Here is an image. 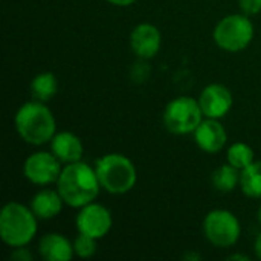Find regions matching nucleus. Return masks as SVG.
Wrapping results in <instances>:
<instances>
[{
    "label": "nucleus",
    "instance_id": "obj_1",
    "mask_svg": "<svg viewBox=\"0 0 261 261\" xmlns=\"http://www.w3.org/2000/svg\"><path fill=\"white\" fill-rule=\"evenodd\" d=\"M57 190L67 206L80 210L87 203L95 202L99 194L101 184L98 180L95 167L78 161L64 164L57 180Z\"/></svg>",
    "mask_w": 261,
    "mask_h": 261
},
{
    "label": "nucleus",
    "instance_id": "obj_2",
    "mask_svg": "<svg viewBox=\"0 0 261 261\" xmlns=\"http://www.w3.org/2000/svg\"><path fill=\"white\" fill-rule=\"evenodd\" d=\"M18 136L29 145H44L57 133V121L46 102L32 99L18 107L14 116Z\"/></svg>",
    "mask_w": 261,
    "mask_h": 261
},
{
    "label": "nucleus",
    "instance_id": "obj_3",
    "mask_svg": "<svg viewBox=\"0 0 261 261\" xmlns=\"http://www.w3.org/2000/svg\"><path fill=\"white\" fill-rule=\"evenodd\" d=\"M38 217L31 206L18 202H9L0 213V239L9 248L28 246L38 229Z\"/></svg>",
    "mask_w": 261,
    "mask_h": 261
},
{
    "label": "nucleus",
    "instance_id": "obj_4",
    "mask_svg": "<svg viewBox=\"0 0 261 261\" xmlns=\"http://www.w3.org/2000/svg\"><path fill=\"white\" fill-rule=\"evenodd\" d=\"M95 171L101 188L110 194H125L132 191L138 182L135 164L119 153H109L96 159Z\"/></svg>",
    "mask_w": 261,
    "mask_h": 261
},
{
    "label": "nucleus",
    "instance_id": "obj_5",
    "mask_svg": "<svg viewBox=\"0 0 261 261\" xmlns=\"http://www.w3.org/2000/svg\"><path fill=\"white\" fill-rule=\"evenodd\" d=\"M254 23L246 14H229L223 17L214 28V43L226 52L245 50L254 40Z\"/></svg>",
    "mask_w": 261,
    "mask_h": 261
},
{
    "label": "nucleus",
    "instance_id": "obj_6",
    "mask_svg": "<svg viewBox=\"0 0 261 261\" xmlns=\"http://www.w3.org/2000/svg\"><path fill=\"white\" fill-rule=\"evenodd\" d=\"M199 99L193 96H177L164 110V125L173 135H191L203 121Z\"/></svg>",
    "mask_w": 261,
    "mask_h": 261
},
{
    "label": "nucleus",
    "instance_id": "obj_7",
    "mask_svg": "<svg viewBox=\"0 0 261 261\" xmlns=\"http://www.w3.org/2000/svg\"><path fill=\"white\" fill-rule=\"evenodd\" d=\"M202 229L205 239L216 248H232L242 236V225L236 214L222 208L205 216Z\"/></svg>",
    "mask_w": 261,
    "mask_h": 261
},
{
    "label": "nucleus",
    "instance_id": "obj_8",
    "mask_svg": "<svg viewBox=\"0 0 261 261\" xmlns=\"http://www.w3.org/2000/svg\"><path fill=\"white\" fill-rule=\"evenodd\" d=\"M61 161L52 151H35L23 164V176L31 184L46 187L57 184L61 174Z\"/></svg>",
    "mask_w": 261,
    "mask_h": 261
},
{
    "label": "nucleus",
    "instance_id": "obj_9",
    "mask_svg": "<svg viewBox=\"0 0 261 261\" xmlns=\"http://www.w3.org/2000/svg\"><path fill=\"white\" fill-rule=\"evenodd\" d=\"M75 223L80 234H86L99 240L110 232L113 226V217L107 206L90 202L86 206L80 208Z\"/></svg>",
    "mask_w": 261,
    "mask_h": 261
},
{
    "label": "nucleus",
    "instance_id": "obj_10",
    "mask_svg": "<svg viewBox=\"0 0 261 261\" xmlns=\"http://www.w3.org/2000/svg\"><path fill=\"white\" fill-rule=\"evenodd\" d=\"M199 104L205 118L222 119L231 112L234 106V98L226 86L213 83L203 87V90L200 92Z\"/></svg>",
    "mask_w": 261,
    "mask_h": 261
},
{
    "label": "nucleus",
    "instance_id": "obj_11",
    "mask_svg": "<svg viewBox=\"0 0 261 261\" xmlns=\"http://www.w3.org/2000/svg\"><path fill=\"white\" fill-rule=\"evenodd\" d=\"M130 49L141 60L156 57L162 46V34L158 26L151 23H139L130 32Z\"/></svg>",
    "mask_w": 261,
    "mask_h": 261
},
{
    "label": "nucleus",
    "instance_id": "obj_12",
    "mask_svg": "<svg viewBox=\"0 0 261 261\" xmlns=\"http://www.w3.org/2000/svg\"><path fill=\"white\" fill-rule=\"evenodd\" d=\"M193 136L197 147L208 154L219 153L226 145L228 141V133L223 124L220 122V119H213V118L203 119L200 125L196 128V132L193 133Z\"/></svg>",
    "mask_w": 261,
    "mask_h": 261
},
{
    "label": "nucleus",
    "instance_id": "obj_13",
    "mask_svg": "<svg viewBox=\"0 0 261 261\" xmlns=\"http://www.w3.org/2000/svg\"><path fill=\"white\" fill-rule=\"evenodd\" d=\"M38 254L46 261H70L75 251L73 243L63 234L49 232L38 242Z\"/></svg>",
    "mask_w": 261,
    "mask_h": 261
},
{
    "label": "nucleus",
    "instance_id": "obj_14",
    "mask_svg": "<svg viewBox=\"0 0 261 261\" xmlns=\"http://www.w3.org/2000/svg\"><path fill=\"white\" fill-rule=\"evenodd\" d=\"M50 151L63 162V164H72L83 159L84 154V145L81 139L72 133V132H60L55 133L52 138Z\"/></svg>",
    "mask_w": 261,
    "mask_h": 261
},
{
    "label": "nucleus",
    "instance_id": "obj_15",
    "mask_svg": "<svg viewBox=\"0 0 261 261\" xmlns=\"http://www.w3.org/2000/svg\"><path fill=\"white\" fill-rule=\"evenodd\" d=\"M63 205L66 203L61 194L58 193V190L44 188V190H40L37 194H34L29 206L40 220H50L61 213Z\"/></svg>",
    "mask_w": 261,
    "mask_h": 261
},
{
    "label": "nucleus",
    "instance_id": "obj_16",
    "mask_svg": "<svg viewBox=\"0 0 261 261\" xmlns=\"http://www.w3.org/2000/svg\"><path fill=\"white\" fill-rule=\"evenodd\" d=\"M29 89L32 99L49 102L58 92V80L52 72H41L32 78Z\"/></svg>",
    "mask_w": 261,
    "mask_h": 261
},
{
    "label": "nucleus",
    "instance_id": "obj_17",
    "mask_svg": "<svg viewBox=\"0 0 261 261\" xmlns=\"http://www.w3.org/2000/svg\"><path fill=\"white\" fill-rule=\"evenodd\" d=\"M240 174L242 171L231 164H223L214 170L211 176V184L219 193H231L237 187H240Z\"/></svg>",
    "mask_w": 261,
    "mask_h": 261
},
{
    "label": "nucleus",
    "instance_id": "obj_18",
    "mask_svg": "<svg viewBox=\"0 0 261 261\" xmlns=\"http://www.w3.org/2000/svg\"><path fill=\"white\" fill-rule=\"evenodd\" d=\"M240 190L251 199H261V161H254L242 170Z\"/></svg>",
    "mask_w": 261,
    "mask_h": 261
},
{
    "label": "nucleus",
    "instance_id": "obj_19",
    "mask_svg": "<svg viewBox=\"0 0 261 261\" xmlns=\"http://www.w3.org/2000/svg\"><path fill=\"white\" fill-rule=\"evenodd\" d=\"M255 161V153L251 145L245 142H234L229 145L226 151V162L239 168L240 171L245 170L248 165H251Z\"/></svg>",
    "mask_w": 261,
    "mask_h": 261
},
{
    "label": "nucleus",
    "instance_id": "obj_20",
    "mask_svg": "<svg viewBox=\"0 0 261 261\" xmlns=\"http://www.w3.org/2000/svg\"><path fill=\"white\" fill-rule=\"evenodd\" d=\"M73 251H75V255L80 258H92L98 251L96 239L78 232L76 239L73 240Z\"/></svg>",
    "mask_w": 261,
    "mask_h": 261
},
{
    "label": "nucleus",
    "instance_id": "obj_21",
    "mask_svg": "<svg viewBox=\"0 0 261 261\" xmlns=\"http://www.w3.org/2000/svg\"><path fill=\"white\" fill-rule=\"evenodd\" d=\"M239 6L246 15H257L261 12V0H239Z\"/></svg>",
    "mask_w": 261,
    "mask_h": 261
},
{
    "label": "nucleus",
    "instance_id": "obj_22",
    "mask_svg": "<svg viewBox=\"0 0 261 261\" xmlns=\"http://www.w3.org/2000/svg\"><path fill=\"white\" fill-rule=\"evenodd\" d=\"M11 258L17 261H31L32 260V254L29 252V249L26 246L14 248V252L11 254Z\"/></svg>",
    "mask_w": 261,
    "mask_h": 261
},
{
    "label": "nucleus",
    "instance_id": "obj_23",
    "mask_svg": "<svg viewBox=\"0 0 261 261\" xmlns=\"http://www.w3.org/2000/svg\"><path fill=\"white\" fill-rule=\"evenodd\" d=\"M254 252H255V257L261 260V232L255 237V242H254Z\"/></svg>",
    "mask_w": 261,
    "mask_h": 261
},
{
    "label": "nucleus",
    "instance_id": "obj_24",
    "mask_svg": "<svg viewBox=\"0 0 261 261\" xmlns=\"http://www.w3.org/2000/svg\"><path fill=\"white\" fill-rule=\"evenodd\" d=\"M110 5H115V6H130L133 5L136 0H107Z\"/></svg>",
    "mask_w": 261,
    "mask_h": 261
},
{
    "label": "nucleus",
    "instance_id": "obj_25",
    "mask_svg": "<svg viewBox=\"0 0 261 261\" xmlns=\"http://www.w3.org/2000/svg\"><path fill=\"white\" fill-rule=\"evenodd\" d=\"M228 260H242V261H249V257L246 255H240V254H232L231 257H228Z\"/></svg>",
    "mask_w": 261,
    "mask_h": 261
},
{
    "label": "nucleus",
    "instance_id": "obj_26",
    "mask_svg": "<svg viewBox=\"0 0 261 261\" xmlns=\"http://www.w3.org/2000/svg\"><path fill=\"white\" fill-rule=\"evenodd\" d=\"M257 220H258V223L261 225V205L260 208H258V213H257Z\"/></svg>",
    "mask_w": 261,
    "mask_h": 261
}]
</instances>
